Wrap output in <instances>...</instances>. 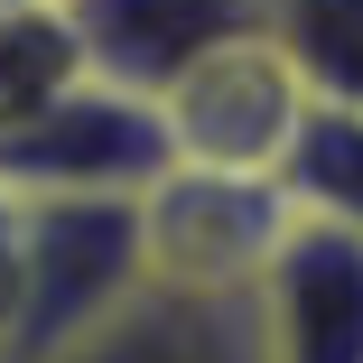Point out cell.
<instances>
[{
  "mask_svg": "<svg viewBox=\"0 0 363 363\" xmlns=\"http://www.w3.org/2000/svg\"><path fill=\"white\" fill-rule=\"evenodd\" d=\"M130 298H150L140 261V205L130 196H28V242H19V317L0 363H38L112 326Z\"/></svg>",
  "mask_w": 363,
  "mask_h": 363,
  "instance_id": "obj_1",
  "label": "cell"
},
{
  "mask_svg": "<svg viewBox=\"0 0 363 363\" xmlns=\"http://www.w3.org/2000/svg\"><path fill=\"white\" fill-rule=\"evenodd\" d=\"M19 242H28V196L0 186V345H10V317H19Z\"/></svg>",
  "mask_w": 363,
  "mask_h": 363,
  "instance_id": "obj_11",
  "label": "cell"
},
{
  "mask_svg": "<svg viewBox=\"0 0 363 363\" xmlns=\"http://www.w3.org/2000/svg\"><path fill=\"white\" fill-rule=\"evenodd\" d=\"M75 75H84V56H75L56 10H0V140L28 112H47Z\"/></svg>",
  "mask_w": 363,
  "mask_h": 363,
  "instance_id": "obj_10",
  "label": "cell"
},
{
  "mask_svg": "<svg viewBox=\"0 0 363 363\" xmlns=\"http://www.w3.org/2000/svg\"><path fill=\"white\" fill-rule=\"evenodd\" d=\"M159 168H168L159 112L94 75H75L47 112H28L0 140V186L19 196H140Z\"/></svg>",
  "mask_w": 363,
  "mask_h": 363,
  "instance_id": "obj_4",
  "label": "cell"
},
{
  "mask_svg": "<svg viewBox=\"0 0 363 363\" xmlns=\"http://www.w3.org/2000/svg\"><path fill=\"white\" fill-rule=\"evenodd\" d=\"M65 38H75L84 75L159 103L196 56L233 47L270 19V0H56Z\"/></svg>",
  "mask_w": 363,
  "mask_h": 363,
  "instance_id": "obj_6",
  "label": "cell"
},
{
  "mask_svg": "<svg viewBox=\"0 0 363 363\" xmlns=\"http://www.w3.org/2000/svg\"><path fill=\"white\" fill-rule=\"evenodd\" d=\"M140 205V261H150V289L168 298H205V308H242L261 261L279 252V233L298 224L279 196V177H233V168H186L168 159Z\"/></svg>",
  "mask_w": 363,
  "mask_h": 363,
  "instance_id": "obj_2",
  "label": "cell"
},
{
  "mask_svg": "<svg viewBox=\"0 0 363 363\" xmlns=\"http://www.w3.org/2000/svg\"><path fill=\"white\" fill-rule=\"evenodd\" d=\"M38 363H252V335H242V308H205V298L150 289L112 326H94L84 345L38 354Z\"/></svg>",
  "mask_w": 363,
  "mask_h": 363,
  "instance_id": "obj_7",
  "label": "cell"
},
{
  "mask_svg": "<svg viewBox=\"0 0 363 363\" xmlns=\"http://www.w3.org/2000/svg\"><path fill=\"white\" fill-rule=\"evenodd\" d=\"M270 47L289 56L308 103L363 112V0H270Z\"/></svg>",
  "mask_w": 363,
  "mask_h": 363,
  "instance_id": "obj_9",
  "label": "cell"
},
{
  "mask_svg": "<svg viewBox=\"0 0 363 363\" xmlns=\"http://www.w3.org/2000/svg\"><path fill=\"white\" fill-rule=\"evenodd\" d=\"M279 196H289V214H308V224L363 233V112L308 103L298 130H289V150H279Z\"/></svg>",
  "mask_w": 363,
  "mask_h": 363,
  "instance_id": "obj_8",
  "label": "cell"
},
{
  "mask_svg": "<svg viewBox=\"0 0 363 363\" xmlns=\"http://www.w3.org/2000/svg\"><path fill=\"white\" fill-rule=\"evenodd\" d=\"M252 363H363V233L289 224L242 298Z\"/></svg>",
  "mask_w": 363,
  "mask_h": 363,
  "instance_id": "obj_5",
  "label": "cell"
},
{
  "mask_svg": "<svg viewBox=\"0 0 363 363\" xmlns=\"http://www.w3.org/2000/svg\"><path fill=\"white\" fill-rule=\"evenodd\" d=\"M150 112L168 130V159L233 168V177H279V150H289V130H298L308 94H298V75H289V56L270 47V28H252L233 47L196 56Z\"/></svg>",
  "mask_w": 363,
  "mask_h": 363,
  "instance_id": "obj_3",
  "label": "cell"
},
{
  "mask_svg": "<svg viewBox=\"0 0 363 363\" xmlns=\"http://www.w3.org/2000/svg\"><path fill=\"white\" fill-rule=\"evenodd\" d=\"M0 10H56V0H0Z\"/></svg>",
  "mask_w": 363,
  "mask_h": 363,
  "instance_id": "obj_12",
  "label": "cell"
}]
</instances>
